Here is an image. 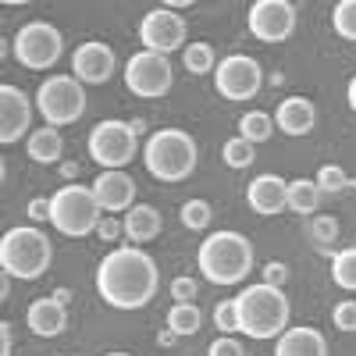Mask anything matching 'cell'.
Instances as JSON below:
<instances>
[{
  "label": "cell",
  "instance_id": "6da1fadb",
  "mask_svg": "<svg viewBox=\"0 0 356 356\" xmlns=\"http://www.w3.org/2000/svg\"><path fill=\"white\" fill-rule=\"evenodd\" d=\"M161 267L139 246H118L97 267V292L114 310H143L157 300Z\"/></svg>",
  "mask_w": 356,
  "mask_h": 356
},
{
  "label": "cell",
  "instance_id": "7a4b0ae2",
  "mask_svg": "<svg viewBox=\"0 0 356 356\" xmlns=\"http://www.w3.org/2000/svg\"><path fill=\"white\" fill-rule=\"evenodd\" d=\"M235 314H239V332L246 339L267 342V339H278L289 328V296L278 285H246L239 296H235Z\"/></svg>",
  "mask_w": 356,
  "mask_h": 356
},
{
  "label": "cell",
  "instance_id": "3957f363",
  "mask_svg": "<svg viewBox=\"0 0 356 356\" xmlns=\"http://www.w3.org/2000/svg\"><path fill=\"white\" fill-rule=\"evenodd\" d=\"M253 243L232 228L207 235L196 250V264L211 285H243V278L253 271Z\"/></svg>",
  "mask_w": 356,
  "mask_h": 356
},
{
  "label": "cell",
  "instance_id": "277c9868",
  "mask_svg": "<svg viewBox=\"0 0 356 356\" xmlns=\"http://www.w3.org/2000/svg\"><path fill=\"white\" fill-rule=\"evenodd\" d=\"M200 150L186 129H157L143 143V164L157 182H186L196 171Z\"/></svg>",
  "mask_w": 356,
  "mask_h": 356
},
{
  "label": "cell",
  "instance_id": "5b68a950",
  "mask_svg": "<svg viewBox=\"0 0 356 356\" xmlns=\"http://www.w3.org/2000/svg\"><path fill=\"white\" fill-rule=\"evenodd\" d=\"M50 260H54V243L36 225L8 228L4 239H0V267H4V275H11V278L36 282L50 271Z\"/></svg>",
  "mask_w": 356,
  "mask_h": 356
},
{
  "label": "cell",
  "instance_id": "8992f818",
  "mask_svg": "<svg viewBox=\"0 0 356 356\" xmlns=\"http://www.w3.org/2000/svg\"><path fill=\"white\" fill-rule=\"evenodd\" d=\"M50 225L68 235V239H82V235L97 232L100 225V203L93 196V186H61L50 196Z\"/></svg>",
  "mask_w": 356,
  "mask_h": 356
},
{
  "label": "cell",
  "instance_id": "52a82bcc",
  "mask_svg": "<svg viewBox=\"0 0 356 356\" xmlns=\"http://www.w3.org/2000/svg\"><path fill=\"white\" fill-rule=\"evenodd\" d=\"M33 100H36L43 125L65 129V125H75L86 114V86L75 75H47Z\"/></svg>",
  "mask_w": 356,
  "mask_h": 356
},
{
  "label": "cell",
  "instance_id": "ba28073f",
  "mask_svg": "<svg viewBox=\"0 0 356 356\" xmlns=\"http://www.w3.org/2000/svg\"><path fill=\"white\" fill-rule=\"evenodd\" d=\"M65 57V36L50 22H25L15 33V61L29 72H47Z\"/></svg>",
  "mask_w": 356,
  "mask_h": 356
},
{
  "label": "cell",
  "instance_id": "9c48e42d",
  "mask_svg": "<svg viewBox=\"0 0 356 356\" xmlns=\"http://www.w3.org/2000/svg\"><path fill=\"white\" fill-rule=\"evenodd\" d=\"M86 150L104 171H125V164L139 154V139L129 129V122H118V118H107L100 122L86 139Z\"/></svg>",
  "mask_w": 356,
  "mask_h": 356
},
{
  "label": "cell",
  "instance_id": "30bf717a",
  "mask_svg": "<svg viewBox=\"0 0 356 356\" xmlns=\"http://www.w3.org/2000/svg\"><path fill=\"white\" fill-rule=\"evenodd\" d=\"M125 89L139 100H161L168 89L175 86V68L164 54H154V50H139L129 57L125 65Z\"/></svg>",
  "mask_w": 356,
  "mask_h": 356
},
{
  "label": "cell",
  "instance_id": "8fae6325",
  "mask_svg": "<svg viewBox=\"0 0 356 356\" xmlns=\"http://www.w3.org/2000/svg\"><path fill=\"white\" fill-rule=\"evenodd\" d=\"M260 86H264V68L250 54H228L214 68V89L225 100H235V104L253 100L260 93Z\"/></svg>",
  "mask_w": 356,
  "mask_h": 356
},
{
  "label": "cell",
  "instance_id": "7c38bea8",
  "mask_svg": "<svg viewBox=\"0 0 356 356\" xmlns=\"http://www.w3.org/2000/svg\"><path fill=\"white\" fill-rule=\"evenodd\" d=\"M189 29H186V18L171 11V8H154L146 11L143 22H139V43L143 50H154V54H175V50H186Z\"/></svg>",
  "mask_w": 356,
  "mask_h": 356
},
{
  "label": "cell",
  "instance_id": "4fadbf2b",
  "mask_svg": "<svg viewBox=\"0 0 356 356\" xmlns=\"http://www.w3.org/2000/svg\"><path fill=\"white\" fill-rule=\"evenodd\" d=\"M296 4L292 0H257L250 8V33L260 40V43H285L292 33H296Z\"/></svg>",
  "mask_w": 356,
  "mask_h": 356
},
{
  "label": "cell",
  "instance_id": "5bb4252c",
  "mask_svg": "<svg viewBox=\"0 0 356 356\" xmlns=\"http://www.w3.org/2000/svg\"><path fill=\"white\" fill-rule=\"evenodd\" d=\"M33 111H36V100H29L25 89L4 82L0 86V143L11 146L18 139H29L33 132Z\"/></svg>",
  "mask_w": 356,
  "mask_h": 356
},
{
  "label": "cell",
  "instance_id": "9a60e30c",
  "mask_svg": "<svg viewBox=\"0 0 356 356\" xmlns=\"http://www.w3.org/2000/svg\"><path fill=\"white\" fill-rule=\"evenodd\" d=\"M114 72H118V54L107 43L89 40V43H79L72 50V75L82 86H104Z\"/></svg>",
  "mask_w": 356,
  "mask_h": 356
},
{
  "label": "cell",
  "instance_id": "2e32d148",
  "mask_svg": "<svg viewBox=\"0 0 356 356\" xmlns=\"http://www.w3.org/2000/svg\"><path fill=\"white\" fill-rule=\"evenodd\" d=\"M93 196L100 203V211L107 214H129L136 207V182L129 171H100L93 182Z\"/></svg>",
  "mask_w": 356,
  "mask_h": 356
},
{
  "label": "cell",
  "instance_id": "e0dca14e",
  "mask_svg": "<svg viewBox=\"0 0 356 356\" xmlns=\"http://www.w3.org/2000/svg\"><path fill=\"white\" fill-rule=\"evenodd\" d=\"M246 203L260 218H278L282 211H289V182L278 175H257L246 186Z\"/></svg>",
  "mask_w": 356,
  "mask_h": 356
},
{
  "label": "cell",
  "instance_id": "ac0fdd59",
  "mask_svg": "<svg viewBox=\"0 0 356 356\" xmlns=\"http://www.w3.org/2000/svg\"><path fill=\"white\" fill-rule=\"evenodd\" d=\"M25 324H29V332L40 335V339H57L68 328V307L57 303L54 296H40V300L29 303Z\"/></svg>",
  "mask_w": 356,
  "mask_h": 356
},
{
  "label": "cell",
  "instance_id": "d6986e66",
  "mask_svg": "<svg viewBox=\"0 0 356 356\" xmlns=\"http://www.w3.org/2000/svg\"><path fill=\"white\" fill-rule=\"evenodd\" d=\"M275 125L285 136H310L317 125V107L307 97H285L275 111Z\"/></svg>",
  "mask_w": 356,
  "mask_h": 356
},
{
  "label": "cell",
  "instance_id": "ffe728a7",
  "mask_svg": "<svg viewBox=\"0 0 356 356\" xmlns=\"http://www.w3.org/2000/svg\"><path fill=\"white\" fill-rule=\"evenodd\" d=\"M275 356H328V339L321 328H285L275 342Z\"/></svg>",
  "mask_w": 356,
  "mask_h": 356
},
{
  "label": "cell",
  "instance_id": "44dd1931",
  "mask_svg": "<svg viewBox=\"0 0 356 356\" xmlns=\"http://www.w3.org/2000/svg\"><path fill=\"white\" fill-rule=\"evenodd\" d=\"M122 225H125L129 243H154L157 235H161V228H164V218H161L157 207H150V203H136L132 211L122 218Z\"/></svg>",
  "mask_w": 356,
  "mask_h": 356
},
{
  "label": "cell",
  "instance_id": "7402d4cb",
  "mask_svg": "<svg viewBox=\"0 0 356 356\" xmlns=\"http://www.w3.org/2000/svg\"><path fill=\"white\" fill-rule=\"evenodd\" d=\"M25 154H29V161H36V164H57L65 157V136H61V129H54V125L33 129V136L25 139Z\"/></svg>",
  "mask_w": 356,
  "mask_h": 356
},
{
  "label": "cell",
  "instance_id": "603a6c76",
  "mask_svg": "<svg viewBox=\"0 0 356 356\" xmlns=\"http://www.w3.org/2000/svg\"><path fill=\"white\" fill-rule=\"evenodd\" d=\"M321 203H324V196H321L314 178H296V182H289V211L292 214H300V218L310 221L321 211Z\"/></svg>",
  "mask_w": 356,
  "mask_h": 356
},
{
  "label": "cell",
  "instance_id": "cb8c5ba5",
  "mask_svg": "<svg viewBox=\"0 0 356 356\" xmlns=\"http://www.w3.org/2000/svg\"><path fill=\"white\" fill-rule=\"evenodd\" d=\"M278 125H275V118L267 114V111H246L243 118H239V136L246 139V143H267L271 139V132H275Z\"/></svg>",
  "mask_w": 356,
  "mask_h": 356
},
{
  "label": "cell",
  "instance_id": "d4e9b609",
  "mask_svg": "<svg viewBox=\"0 0 356 356\" xmlns=\"http://www.w3.org/2000/svg\"><path fill=\"white\" fill-rule=\"evenodd\" d=\"M200 324H203V314L196 303H175L168 310V328L182 339V335H196L200 332Z\"/></svg>",
  "mask_w": 356,
  "mask_h": 356
},
{
  "label": "cell",
  "instance_id": "484cf974",
  "mask_svg": "<svg viewBox=\"0 0 356 356\" xmlns=\"http://www.w3.org/2000/svg\"><path fill=\"white\" fill-rule=\"evenodd\" d=\"M332 282L346 292H356V250L346 246L332 257Z\"/></svg>",
  "mask_w": 356,
  "mask_h": 356
},
{
  "label": "cell",
  "instance_id": "4316f807",
  "mask_svg": "<svg viewBox=\"0 0 356 356\" xmlns=\"http://www.w3.org/2000/svg\"><path fill=\"white\" fill-rule=\"evenodd\" d=\"M178 221H182L189 232H207L214 221V207L207 200H186L182 211H178Z\"/></svg>",
  "mask_w": 356,
  "mask_h": 356
},
{
  "label": "cell",
  "instance_id": "83f0119b",
  "mask_svg": "<svg viewBox=\"0 0 356 356\" xmlns=\"http://www.w3.org/2000/svg\"><path fill=\"white\" fill-rule=\"evenodd\" d=\"M182 61H186V72H189V75H211V72L218 68L211 43H189V47L182 50Z\"/></svg>",
  "mask_w": 356,
  "mask_h": 356
},
{
  "label": "cell",
  "instance_id": "f1b7e54d",
  "mask_svg": "<svg viewBox=\"0 0 356 356\" xmlns=\"http://www.w3.org/2000/svg\"><path fill=\"white\" fill-rule=\"evenodd\" d=\"M221 157H225L228 168L243 171V168H250V164L257 161V150H253V143H246L243 136H235V139H228V143L221 146Z\"/></svg>",
  "mask_w": 356,
  "mask_h": 356
},
{
  "label": "cell",
  "instance_id": "f546056e",
  "mask_svg": "<svg viewBox=\"0 0 356 356\" xmlns=\"http://www.w3.org/2000/svg\"><path fill=\"white\" fill-rule=\"evenodd\" d=\"M317 189H321V196L324 200H332V196H339V193H346V186H349V175L339 168V164H324L321 171H317Z\"/></svg>",
  "mask_w": 356,
  "mask_h": 356
},
{
  "label": "cell",
  "instance_id": "4dcf8cb0",
  "mask_svg": "<svg viewBox=\"0 0 356 356\" xmlns=\"http://www.w3.org/2000/svg\"><path fill=\"white\" fill-rule=\"evenodd\" d=\"M332 25L342 40L356 43V0H339L335 11H332Z\"/></svg>",
  "mask_w": 356,
  "mask_h": 356
},
{
  "label": "cell",
  "instance_id": "1f68e13d",
  "mask_svg": "<svg viewBox=\"0 0 356 356\" xmlns=\"http://www.w3.org/2000/svg\"><path fill=\"white\" fill-rule=\"evenodd\" d=\"M214 328L221 335H235L239 332V314H235V300H221L214 307Z\"/></svg>",
  "mask_w": 356,
  "mask_h": 356
},
{
  "label": "cell",
  "instance_id": "d6a6232c",
  "mask_svg": "<svg viewBox=\"0 0 356 356\" xmlns=\"http://www.w3.org/2000/svg\"><path fill=\"white\" fill-rule=\"evenodd\" d=\"M207 356H250V353H246V346L239 339L221 335V339H214L211 346H207Z\"/></svg>",
  "mask_w": 356,
  "mask_h": 356
},
{
  "label": "cell",
  "instance_id": "836d02e7",
  "mask_svg": "<svg viewBox=\"0 0 356 356\" xmlns=\"http://www.w3.org/2000/svg\"><path fill=\"white\" fill-rule=\"evenodd\" d=\"M332 321H335L339 332H356V300H342L332 310Z\"/></svg>",
  "mask_w": 356,
  "mask_h": 356
},
{
  "label": "cell",
  "instance_id": "e575fe53",
  "mask_svg": "<svg viewBox=\"0 0 356 356\" xmlns=\"http://www.w3.org/2000/svg\"><path fill=\"white\" fill-rule=\"evenodd\" d=\"M196 292H200V282L189 278V275H182V278L171 282V300H175V303H193Z\"/></svg>",
  "mask_w": 356,
  "mask_h": 356
},
{
  "label": "cell",
  "instance_id": "d590c367",
  "mask_svg": "<svg viewBox=\"0 0 356 356\" xmlns=\"http://www.w3.org/2000/svg\"><path fill=\"white\" fill-rule=\"evenodd\" d=\"M97 235H100V243H118L125 235V225H122V218H100V225H97Z\"/></svg>",
  "mask_w": 356,
  "mask_h": 356
},
{
  "label": "cell",
  "instance_id": "8d00e7d4",
  "mask_svg": "<svg viewBox=\"0 0 356 356\" xmlns=\"http://www.w3.org/2000/svg\"><path fill=\"white\" fill-rule=\"evenodd\" d=\"M260 275H264L267 285H278V289H282V285L289 282V267H285L282 260H267V264L260 267Z\"/></svg>",
  "mask_w": 356,
  "mask_h": 356
},
{
  "label": "cell",
  "instance_id": "74e56055",
  "mask_svg": "<svg viewBox=\"0 0 356 356\" xmlns=\"http://www.w3.org/2000/svg\"><path fill=\"white\" fill-rule=\"evenodd\" d=\"M25 214H29V221H33V225L50 221V200L47 196H33V200H29V207H25Z\"/></svg>",
  "mask_w": 356,
  "mask_h": 356
},
{
  "label": "cell",
  "instance_id": "f35d334b",
  "mask_svg": "<svg viewBox=\"0 0 356 356\" xmlns=\"http://www.w3.org/2000/svg\"><path fill=\"white\" fill-rule=\"evenodd\" d=\"M0 356H11V324L0 321Z\"/></svg>",
  "mask_w": 356,
  "mask_h": 356
},
{
  "label": "cell",
  "instance_id": "ab89813d",
  "mask_svg": "<svg viewBox=\"0 0 356 356\" xmlns=\"http://www.w3.org/2000/svg\"><path fill=\"white\" fill-rule=\"evenodd\" d=\"M61 178L65 182H75L79 178V161H61Z\"/></svg>",
  "mask_w": 356,
  "mask_h": 356
},
{
  "label": "cell",
  "instance_id": "60d3db41",
  "mask_svg": "<svg viewBox=\"0 0 356 356\" xmlns=\"http://www.w3.org/2000/svg\"><path fill=\"white\" fill-rule=\"evenodd\" d=\"M175 342H178V335H175V332H171V328H164V332H161V335H157V346H161V349H171V346H175Z\"/></svg>",
  "mask_w": 356,
  "mask_h": 356
},
{
  "label": "cell",
  "instance_id": "b9f144b4",
  "mask_svg": "<svg viewBox=\"0 0 356 356\" xmlns=\"http://www.w3.org/2000/svg\"><path fill=\"white\" fill-rule=\"evenodd\" d=\"M50 296H54V300H57V303H65V307H68V303L75 300V296H72V289H54Z\"/></svg>",
  "mask_w": 356,
  "mask_h": 356
},
{
  "label": "cell",
  "instance_id": "7bdbcfd3",
  "mask_svg": "<svg viewBox=\"0 0 356 356\" xmlns=\"http://www.w3.org/2000/svg\"><path fill=\"white\" fill-rule=\"evenodd\" d=\"M129 129L136 132V139H139V136H146V132H150V129H146V122H143V118H132V122H129Z\"/></svg>",
  "mask_w": 356,
  "mask_h": 356
},
{
  "label": "cell",
  "instance_id": "ee69618b",
  "mask_svg": "<svg viewBox=\"0 0 356 356\" xmlns=\"http://www.w3.org/2000/svg\"><path fill=\"white\" fill-rule=\"evenodd\" d=\"M346 100H349V107L356 111V75L349 79V86H346Z\"/></svg>",
  "mask_w": 356,
  "mask_h": 356
},
{
  "label": "cell",
  "instance_id": "f6af8a7d",
  "mask_svg": "<svg viewBox=\"0 0 356 356\" xmlns=\"http://www.w3.org/2000/svg\"><path fill=\"white\" fill-rule=\"evenodd\" d=\"M8 292H11V275H4V282H0V300H8Z\"/></svg>",
  "mask_w": 356,
  "mask_h": 356
},
{
  "label": "cell",
  "instance_id": "bcb514c9",
  "mask_svg": "<svg viewBox=\"0 0 356 356\" xmlns=\"http://www.w3.org/2000/svg\"><path fill=\"white\" fill-rule=\"evenodd\" d=\"M107 356H132V353H107Z\"/></svg>",
  "mask_w": 356,
  "mask_h": 356
}]
</instances>
